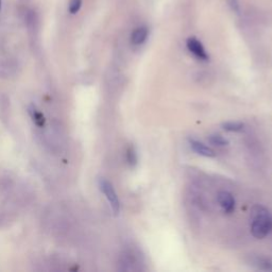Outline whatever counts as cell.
Listing matches in <instances>:
<instances>
[{"label": "cell", "instance_id": "1", "mask_svg": "<svg viewBox=\"0 0 272 272\" xmlns=\"http://www.w3.org/2000/svg\"><path fill=\"white\" fill-rule=\"evenodd\" d=\"M272 232V216L263 205L256 204L251 210V234L263 239Z\"/></svg>", "mask_w": 272, "mask_h": 272}, {"label": "cell", "instance_id": "2", "mask_svg": "<svg viewBox=\"0 0 272 272\" xmlns=\"http://www.w3.org/2000/svg\"><path fill=\"white\" fill-rule=\"evenodd\" d=\"M99 188L105 196L108 203H110L114 215H118L119 211H121V202H119L118 196L116 193V190L114 189L113 184L106 179L101 178L99 179Z\"/></svg>", "mask_w": 272, "mask_h": 272}, {"label": "cell", "instance_id": "3", "mask_svg": "<svg viewBox=\"0 0 272 272\" xmlns=\"http://www.w3.org/2000/svg\"><path fill=\"white\" fill-rule=\"evenodd\" d=\"M186 46L187 49L190 51V53H192L197 59L201 61L209 60V54L206 53L205 48L203 47L202 43L199 40H197L196 37H189L186 42Z\"/></svg>", "mask_w": 272, "mask_h": 272}, {"label": "cell", "instance_id": "4", "mask_svg": "<svg viewBox=\"0 0 272 272\" xmlns=\"http://www.w3.org/2000/svg\"><path fill=\"white\" fill-rule=\"evenodd\" d=\"M219 205L225 214H232L235 210V199L233 195L228 191H220L217 196Z\"/></svg>", "mask_w": 272, "mask_h": 272}, {"label": "cell", "instance_id": "5", "mask_svg": "<svg viewBox=\"0 0 272 272\" xmlns=\"http://www.w3.org/2000/svg\"><path fill=\"white\" fill-rule=\"evenodd\" d=\"M188 143L190 148L193 152H196L198 156L204 157V158H215L216 152L209 146L201 143V141L195 139V138H188Z\"/></svg>", "mask_w": 272, "mask_h": 272}, {"label": "cell", "instance_id": "6", "mask_svg": "<svg viewBox=\"0 0 272 272\" xmlns=\"http://www.w3.org/2000/svg\"><path fill=\"white\" fill-rule=\"evenodd\" d=\"M25 23L30 32H36L38 28V14L36 11L28 6H24Z\"/></svg>", "mask_w": 272, "mask_h": 272}, {"label": "cell", "instance_id": "7", "mask_svg": "<svg viewBox=\"0 0 272 272\" xmlns=\"http://www.w3.org/2000/svg\"><path fill=\"white\" fill-rule=\"evenodd\" d=\"M17 71V64L13 60L0 61V77L9 78L14 75Z\"/></svg>", "mask_w": 272, "mask_h": 272}, {"label": "cell", "instance_id": "8", "mask_svg": "<svg viewBox=\"0 0 272 272\" xmlns=\"http://www.w3.org/2000/svg\"><path fill=\"white\" fill-rule=\"evenodd\" d=\"M149 31L147 27H138L136 28L131 34V43L135 46L144 44L148 37Z\"/></svg>", "mask_w": 272, "mask_h": 272}, {"label": "cell", "instance_id": "9", "mask_svg": "<svg viewBox=\"0 0 272 272\" xmlns=\"http://www.w3.org/2000/svg\"><path fill=\"white\" fill-rule=\"evenodd\" d=\"M222 129L227 132H241L245 129V125L239 122H226L222 124Z\"/></svg>", "mask_w": 272, "mask_h": 272}, {"label": "cell", "instance_id": "10", "mask_svg": "<svg viewBox=\"0 0 272 272\" xmlns=\"http://www.w3.org/2000/svg\"><path fill=\"white\" fill-rule=\"evenodd\" d=\"M209 143L213 146H217V147H224L228 145V140L225 139L223 136L219 135V134H212L208 137Z\"/></svg>", "mask_w": 272, "mask_h": 272}, {"label": "cell", "instance_id": "11", "mask_svg": "<svg viewBox=\"0 0 272 272\" xmlns=\"http://www.w3.org/2000/svg\"><path fill=\"white\" fill-rule=\"evenodd\" d=\"M127 161H128V164L130 166H136L137 165V162H138V157H137V152L134 148V146H129L128 149H127Z\"/></svg>", "mask_w": 272, "mask_h": 272}, {"label": "cell", "instance_id": "12", "mask_svg": "<svg viewBox=\"0 0 272 272\" xmlns=\"http://www.w3.org/2000/svg\"><path fill=\"white\" fill-rule=\"evenodd\" d=\"M82 6V0H70L69 2V12L71 14H75L79 12Z\"/></svg>", "mask_w": 272, "mask_h": 272}, {"label": "cell", "instance_id": "13", "mask_svg": "<svg viewBox=\"0 0 272 272\" xmlns=\"http://www.w3.org/2000/svg\"><path fill=\"white\" fill-rule=\"evenodd\" d=\"M34 112H32V114H33V121L36 123V125L38 126H43L44 125V116H43L40 112H37L36 110H33Z\"/></svg>", "mask_w": 272, "mask_h": 272}, {"label": "cell", "instance_id": "14", "mask_svg": "<svg viewBox=\"0 0 272 272\" xmlns=\"http://www.w3.org/2000/svg\"><path fill=\"white\" fill-rule=\"evenodd\" d=\"M228 4H230L231 8L235 11V12H239V6H238V2L237 0H227Z\"/></svg>", "mask_w": 272, "mask_h": 272}, {"label": "cell", "instance_id": "15", "mask_svg": "<svg viewBox=\"0 0 272 272\" xmlns=\"http://www.w3.org/2000/svg\"><path fill=\"white\" fill-rule=\"evenodd\" d=\"M0 9H2V0H0Z\"/></svg>", "mask_w": 272, "mask_h": 272}]
</instances>
